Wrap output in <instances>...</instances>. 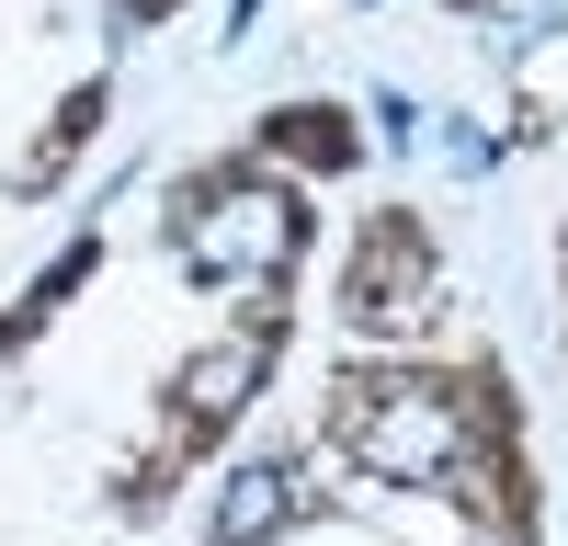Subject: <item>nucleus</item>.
I'll list each match as a JSON object with an SVG mask.
<instances>
[{"label":"nucleus","mask_w":568,"mask_h":546,"mask_svg":"<svg viewBox=\"0 0 568 546\" xmlns=\"http://www.w3.org/2000/svg\"><path fill=\"white\" fill-rule=\"evenodd\" d=\"M318 455L375 489L444 501L466 535L535 546V455L500 353H353L318 387Z\"/></svg>","instance_id":"nucleus-1"},{"label":"nucleus","mask_w":568,"mask_h":546,"mask_svg":"<svg viewBox=\"0 0 568 546\" xmlns=\"http://www.w3.org/2000/svg\"><path fill=\"white\" fill-rule=\"evenodd\" d=\"M284 331H296V296H251L216 342H194V353H182L171 376H160L149 444H136L125 467H114V513H125V524H149L160 501H171V489L194 478L227 433L251 422V398L273 387V364H284Z\"/></svg>","instance_id":"nucleus-2"},{"label":"nucleus","mask_w":568,"mask_h":546,"mask_svg":"<svg viewBox=\"0 0 568 546\" xmlns=\"http://www.w3.org/2000/svg\"><path fill=\"white\" fill-rule=\"evenodd\" d=\"M160 240L171 262L216 296H296V262H307V194L296 171L273 160H194L160 205Z\"/></svg>","instance_id":"nucleus-3"},{"label":"nucleus","mask_w":568,"mask_h":546,"mask_svg":"<svg viewBox=\"0 0 568 546\" xmlns=\"http://www.w3.org/2000/svg\"><path fill=\"white\" fill-rule=\"evenodd\" d=\"M342 331L364 353H420L433 342V318H444V251H433V216L420 205H375L353 228V251H342Z\"/></svg>","instance_id":"nucleus-4"},{"label":"nucleus","mask_w":568,"mask_h":546,"mask_svg":"<svg viewBox=\"0 0 568 546\" xmlns=\"http://www.w3.org/2000/svg\"><path fill=\"white\" fill-rule=\"evenodd\" d=\"M307 513H318L307 455H251V467L216 489V524H205V546H284Z\"/></svg>","instance_id":"nucleus-5"},{"label":"nucleus","mask_w":568,"mask_h":546,"mask_svg":"<svg viewBox=\"0 0 568 546\" xmlns=\"http://www.w3.org/2000/svg\"><path fill=\"white\" fill-rule=\"evenodd\" d=\"M251 160L329 182V171H353V160H364V125H353L342 103H273V114L251 125Z\"/></svg>","instance_id":"nucleus-6"},{"label":"nucleus","mask_w":568,"mask_h":546,"mask_svg":"<svg viewBox=\"0 0 568 546\" xmlns=\"http://www.w3.org/2000/svg\"><path fill=\"white\" fill-rule=\"evenodd\" d=\"M91 273H103V240H69V251L45 262L34 285L12 296V307H0V364H12V353H34V331H45V318H58V307H69V296L91 285Z\"/></svg>","instance_id":"nucleus-7"},{"label":"nucleus","mask_w":568,"mask_h":546,"mask_svg":"<svg viewBox=\"0 0 568 546\" xmlns=\"http://www.w3.org/2000/svg\"><path fill=\"white\" fill-rule=\"evenodd\" d=\"M91 125H103V80H80L69 103H58V125H45L34 149H23V171H12V194H45V182H58V171H69V160L91 149Z\"/></svg>","instance_id":"nucleus-8"},{"label":"nucleus","mask_w":568,"mask_h":546,"mask_svg":"<svg viewBox=\"0 0 568 546\" xmlns=\"http://www.w3.org/2000/svg\"><path fill=\"white\" fill-rule=\"evenodd\" d=\"M114 12H125V23H171L182 0H114Z\"/></svg>","instance_id":"nucleus-9"},{"label":"nucleus","mask_w":568,"mask_h":546,"mask_svg":"<svg viewBox=\"0 0 568 546\" xmlns=\"http://www.w3.org/2000/svg\"><path fill=\"white\" fill-rule=\"evenodd\" d=\"M455 12H478V0H455Z\"/></svg>","instance_id":"nucleus-10"}]
</instances>
